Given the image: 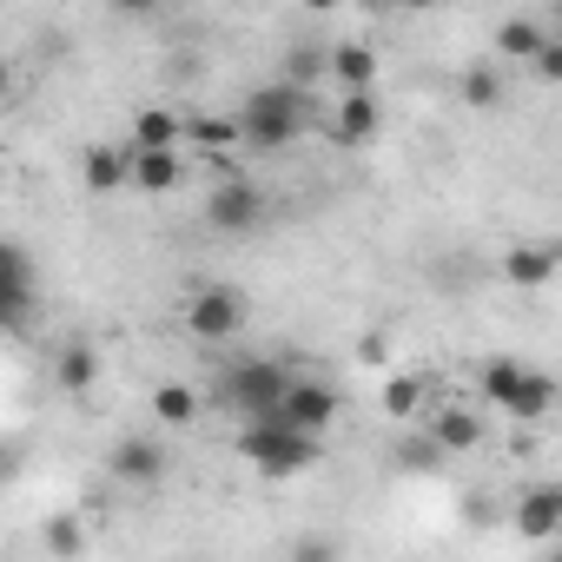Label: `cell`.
Listing matches in <instances>:
<instances>
[{
  "label": "cell",
  "mask_w": 562,
  "mask_h": 562,
  "mask_svg": "<svg viewBox=\"0 0 562 562\" xmlns=\"http://www.w3.org/2000/svg\"><path fill=\"white\" fill-rule=\"evenodd\" d=\"M232 120H238V146H251V153H292L312 133V87H292V80L251 87Z\"/></svg>",
  "instance_id": "cell-1"
},
{
  "label": "cell",
  "mask_w": 562,
  "mask_h": 562,
  "mask_svg": "<svg viewBox=\"0 0 562 562\" xmlns=\"http://www.w3.org/2000/svg\"><path fill=\"white\" fill-rule=\"evenodd\" d=\"M238 457H245L258 476L285 483V476L318 470V463H325V443H318L312 430L285 424V417H238Z\"/></svg>",
  "instance_id": "cell-2"
},
{
  "label": "cell",
  "mask_w": 562,
  "mask_h": 562,
  "mask_svg": "<svg viewBox=\"0 0 562 562\" xmlns=\"http://www.w3.org/2000/svg\"><path fill=\"white\" fill-rule=\"evenodd\" d=\"M476 391H483V404H496L503 417H516V424H542L549 411H555V378L549 371H536V364H522V358H490L483 371H476Z\"/></svg>",
  "instance_id": "cell-3"
},
{
  "label": "cell",
  "mask_w": 562,
  "mask_h": 562,
  "mask_svg": "<svg viewBox=\"0 0 562 562\" xmlns=\"http://www.w3.org/2000/svg\"><path fill=\"white\" fill-rule=\"evenodd\" d=\"M285 384H292V364L285 358H245V364H232L218 378V404L238 411V417H271L278 397H285Z\"/></svg>",
  "instance_id": "cell-4"
},
{
  "label": "cell",
  "mask_w": 562,
  "mask_h": 562,
  "mask_svg": "<svg viewBox=\"0 0 562 562\" xmlns=\"http://www.w3.org/2000/svg\"><path fill=\"white\" fill-rule=\"evenodd\" d=\"M245 325H251V299L238 285H199L186 299V338L199 345H232Z\"/></svg>",
  "instance_id": "cell-5"
},
{
  "label": "cell",
  "mask_w": 562,
  "mask_h": 562,
  "mask_svg": "<svg viewBox=\"0 0 562 562\" xmlns=\"http://www.w3.org/2000/svg\"><path fill=\"white\" fill-rule=\"evenodd\" d=\"M34 305H41V278H34V258L0 238V338H14L34 325Z\"/></svg>",
  "instance_id": "cell-6"
},
{
  "label": "cell",
  "mask_w": 562,
  "mask_h": 562,
  "mask_svg": "<svg viewBox=\"0 0 562 562\" xmlns=\"http://www.w3.org/2000/svg\"><path fill=\"white\" fill-rule=\"evenodd\" d=\"M205 225L225 232V238H245L265 225V186L258 179H218L205 192Z\"/></svg>",
  "instance_id": "cell-7"
},
{
  "label": "cell",
  "mask_w": 562,
  "mask_h": 562,
  "mask_svg": "<svg viewBox=\"0 0 562 562\" xmlns=\"http://www.w3.org/2000/svg\"><path fill=\"white\" fill-rule=\"evenodd\" d=\"M338 411H345L338 384H325V378H305V371H292V384H285V397H278V411H271V417H285V424H299V430L325 437V430L338 424Z\"/></svg>",
  "instance_id": "cell-8"
},
{
  "label": "cell",
  "mask_w": 562,
  "mask_h": 562,
  "mask_svg": "<svg viewBox=\"0 0 562 562\" xmlns=\"http://www.w3.org/2000/svg\"><path fill=\"white\" fill-rule=\"evenodd\" d=\"M166 443H153V437H120L113 450H106V470H113V483H126V490H153L159 476H166Z\"/></svg>",
  "instance_id": "cell-9"
},
{
  "label": "cell",
  "mask_w": 562,
  "mask_h": 562,
  "mask_svg": "<svg viewBox=\"0 0 562 562\" xmlns=\"http://www.w3.org/2000/svg\"><path fill=\"white\" fill-rule=\"evenodd\" d=\"M179 179H186V159H179V146H153V153H133V146H126V192L166 199Z\"/></svg>",
  "instance_id": "cell-10"
},
{
  "label": "cell",
  "mask_w": 562,
  "mask_h": 562,
  "mask_svg": "<svg viewBox=\"0 0 562 562\" xmlns=\"http://www.w3.org/2000/svg\"><path fill=\"white\" fill-rule=\"evenodd\" d=\"M516 536L522 542H555L562 536V483H536L516 496Z\"/></svg>",
  "instance_id": "cell-11"
},
{
  "label": "cell",
  "mask_w": 562,
  "mask_h": 562,
  "mask_svg": "<svg viewBox=\"0 0 562 562\" xmlns=\"http://www.w3.org/2000/svg\"><path fill=\"white\" fill-rule=\"evenodd\" d=\"M555 265H562V245H555V238H536V245H509L503 278H509L516 292H542L549 278H555Z\"/></svg>",
  "instance_id": "cell-12"
},
{
  "label": "cell",
  "mask_w": 562,
  "mask_h": 562,
  "mask_svg": "<svg viewBox=\"0 0 562 562\" xmlns=\"http://www.w3.org/2000/svg\"><path fill=\"white\" fill-rule=\"evenodd\" d=\"M325 80L338 93H371L378 87V54L364 41H338V47H325Z\"/></svg>",
  "instance_id": "cell-13"
},
{
  "label": "cell",
  "mask_w": 562,
  "mask_h": 562,
  "mask_svg": "<svg viewBox=\"0 0 562 562\" xmlns=\"http://www.w3.org/2000/svg\"><path fill=\"white\" fill-rule=\"evenodd\" d=\"M424 411H430V404H424ZM424 437H430L443 457H463V450H476V443H483V417H476L470 404H437Z\"/></svg>",
  "instance_id": "cell-14"
},
{
  "label": "cell",
  "mask_w": 562,
  "mask_h": 562,
  "mask_svg": "<svg viewBox=\"0 0 562 562\" xmlns=\"http://www.w3.org/2000/svg\"><path fill=\"white\" fill-rule=\"evenodd\" d=\"M179 146L225 159V153H238V120L232 113H179Z\"/></svg>",
  "instance_id": "cell-15"
},
{
  "label": "cell",
  "mask_w": 562,
  "mask_h": 562,
  "mask_svg": "<svg viewBox=\"0 0 562 562\" xmlns=\"http://www.w3.org/2000/svg\"><path fill=\"white\" fill-rule=\"evenodd\" d=\"M378 126H384L378 100H371V93H345V100H338V120H331V139H338V146H371Z\"/></svg>",
  "instance_id": "cell-16"
},
{
  "label": "cell",
  "mask_w": 562,
  "mask_h": 562,
  "mask_svg": "<svg viewBox=\"0 0 562 562\" xmlns=\"http://www.w3.org/2000/svg\"><path fill=\"white\" fill-rule=\"evenodd\" d=\"M80 179H87V192L93 199H113V192H126V146H87V159H80Z\"/></svg>",
  "instance_id": "cell-17"
},
{
  "label": "cell",
  "mask_w": 562,
  "mask_h": 562,
  "mask_svg": "<svg viewBox=\"0 0 562 562\" xmlns=\"http://www.w3.org/2000/svg\"><path fill=\"white\" fill-rule=\"evenodd\" d=\"M457 93H463V106H476V113H496V106L509 100V74H503V60H476V67L457 80Z\"/></svg>",
  "instance_id": "cell-18"
},
{
  "label": "cell",
  "mask_w": 562,
  "mask_h": 562,
  "mask_svg": "<svg viewBox=\"0 0 562 562\" xmlns=\"http://www.w3.org/2000/svg\"><path fill=\"white\" fill-rule=\"evenodd\" d=\"M424 404H430V378H417V371L384 378V397H378V411H384V417L411 424V417H424Z\"/></svg>",
  "instance_id": "cell-19"
},
{
  "label": "cell",
  "mask_w": 562,
  "mask_h": 562,
  "mask_svg": "<svg viewBox=\"0 0 562 562\" xmlns=\"http://www.w3.org/2000/svg\"><path fill=\"white\" fill-rule=\"evenodd\" d=\"M549 34H555L549 21H529V14H509V21L496 27V60H509V67H516V60H529V54H536V47H542Z\"/></svg>",
  "instance_id": "cell-20"
},
{
  "label": "cell",
  "mask_w": 562,
  "mask_h": 562,
  "mask_svg": "<svg viewBox=\"0 0 562 562\" xmlns=\"http://www.w3.org/2000/svg\"><path fill=\"white\" fill-rule=\"evenodd\" d=\"M133 153H153V146H179V113L172 106H139L133 113V133H126Z\"/></svg>",
  "instance_id": "cell-21"
},
{
  "label": "cell",
  "mask_w": 562,
  "mask_h": 562,
  "mask_svg": "<svg viewBox=\"0 0 562 562\" xmlns=\"http://www.w3.org/2000/svg\"><path fill=\"white\" fill-rule=\"evenodd\" d=\"M54 384H60L67 397L93 391V384H100V351H93V345H67V351L54 358Z\"/></svg>",
  "instance_id": "cell-22"
},
{
  "label": "cell",
  "mask_w": 562,
  "mask_h": 562,
  "mask_svg": "<svg viewBox=\"0 0 562 562\" xmlns=\"http://www.w3.org/2000/svg\"><path fill=\"white\" fill-rule=\"evenodd\" d=\"M153 417H159L166 430L199 424V391H192V384H159V391H153Z\"/></svg>",
  "instance_id": "cell-23"
},
{
  "label": "cell",
  "mask_w": 562,
  "mask_h": 562,
  "mask_svg": "<svg viewBox=\"0 0 562 562\" xmlns=\"http://www.w3.org/2000/svg\"><path fill=\"white\" fill-rule=\"evenodd\" d=\"M285 80H292V87H325V47H292Z\"/></svg>",
  "instance_id": "cell-24"
},
{
  "label": "cell",
  "mask_w": 562,
  "mask_h": 562,
  "mask_svg": "<svg viewBox=\"0 0 562 562\" xmlns=\"http://www.w3.org/2000/svg\"><path fill=\"white\" fill-rule=\"evenodd\" d=\"M41 542H47L54 555H80V549H87V522H80V516H54Z\"/></svg>",
  "instance_id": "cell-25"
},
{
  "label": "cell",
  "mask_w": 562,
  "mask_h": 562,
  "mask_svg": "<svg viewBox=\"0 0 562 562\" xmlns=\"http://www.w3.org/2000/svg\"><path fill=\"white\" fill-rule=\"evenodd\" d=\"M522 67H529V74H536L542 87H549V80H562V34H549V41H542V47H536V54H529Z\"/></svg>",
  "instance_id": "cell-26"
},
{
  "label": "cell",
  "mask_w": 562,
  "mask_h": 562,
  "mask_svg": "<svg viewBox=\"0 0 562 562\" xmlns=\"http://www.w3.org/2000/svg\"><path fill=\"white\" fill-rule=\"evenodd\" d=\"M437 457H443V450H437L430 437H411V443H397V463H404V470H437Z\"/></svg>",
  "instance_id": "cell-27"
},
{
  "label": "cell",
  "mask_w": 562,
  "mask_h": 562,
  "mask_svg": "<svg viewBox=\"0 0 562 562\" xmlns=\"http://www.w3.org/2000/svg\"><path fill=\"white\" fill-rule=\"evenodd\" d=\"M106 8H113L120 21H153V14L166 8V0H106Z\"/></svg>",
  "instance_id": "cell-28"
},
{
  "label": "cell",
  "mask_w": 562,
  "mask_h": 562,
  "mask_svg": "<svg viewBox=\"0 0 562 562\" xmlns=\"http://www.w3.org/2000/svg\"><path fill=\"white\" fill-rule=\"evenodd\" d=\"M358 358H364V364H378V358H384V331H371V338L358 345Z\"/></svg>",
  "instance_id": "cell-29"
},
{
  "label": "cell",
  "mask_w": 562,
  "mask_h": 562,
  "mask_svg": "<svg viewBox=\"0 0 562 562\" xmlns=\"http://www.w3.org/2000/svg\"><path fill=\"white\" fill-rule=\"evenodd\" d=\"M305 14H338V8H351V0H299Z\"/></svg>",
  "instance_id": "cell-30"
},
{
  "label": "cell",
  "mask_w": 562,
  "mask_h": 562,
  "mask_svg": "<svg viewBox=\"0 0 562 562\" xmlns=\"http://www.w3.org/2000/svg\"><path fill=\"white\" fill-rule=\"evenodd\" d=\"M8 93H14V67L0 60V106H8Z\"/></svg>",
  "instance_id": "cell-31"
},
{
  "label": "cell",
  "mask_w": 562,
  "mask_h": 562,
  "mask_svg": "<svg viewBox=\"0 0 562 562\" xmlns=\"http://www.w3.org/2000/svg\"><path fill=\"white\" fill-rule=\"evenodd\" d=\"M397 8H404V14H430V8H437V0H397Z\"/></svg>",
  "instance_id": "cell-32"
},
{
  "label": "cell",
  "mask_w": 562,
  "mask_h": 562,
  "mask_svg": "<svg viewBox=\"0 0 562 562\" xmlns=\"http://www.w3.org/2000/svg\"><path fill=\"white\" fill-rule=\"evenodd\" d=\"M364 8H378V14H391V8H397V0H364Z\"/></svg>",
  "instance_id": "cell-33"
}]
</instances>
